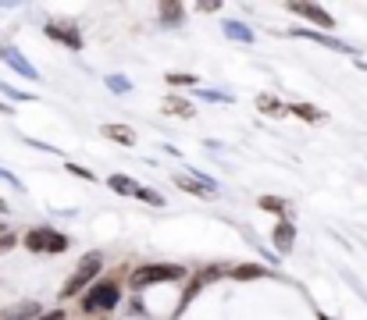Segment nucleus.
<instances>
[{
    "mask_svg": "<svg viewBox=\"0 0 367 320\" xmlns=\"http://www.w3.org/2000/svg\"><path fill=\"white\" fill-rule=\"evenodd\" d=\"M203 100H221V104H232V93H218V89H203Z\"/></svg>",
    "mask_w": 367,
    "mask_h": 320,
    "instance_id": "obj_26",
    "label": "nucleus"
},
{
    "mask_svg": "<svg viewBox=\"0 0 367 320\" xmlns=\"http://www.w3.org/2000/svg\"><path fill=\"white\" fill-rule=\"evenodd\" d=\"M260 210H271V214H286V203L274 200V196H260Z\"/></svg>",
    "mask_w": 367,
    "mask_h": 320,
    "instance_id": "obj_24",
    "label": "nucleus"
},
{
    "mask_svg": "<svg viewBox=\"0 0 367 320\" xmlns=\"http://www.w3.org/2000/svg\"><path fill=\"white\" fill-rule=\"evenodd\" d=\"M0 61H4V64H11V68H15L22 79H33V82L40 79V72H36L33 64H29V61H25L18 50H11V47H0Z\"/></svg>",
    "mask_w": 367,
    "mask_h": 320,
    "instance_id": "obj_10",
    "label": "nucleus"
},
{
    "mask_svg": "<svg viewBox=\"0 0 367 320\" xmlns=\"http://www.w3.org/2000/svg\"><path fill=\"white\" fill-rule=\"evenodd\" d=\"M178 278H186V267H178V264H143V267L132 271L129 285H132V292H143V288H150V285L178 281Z\"/></svg>",
    "mask_w": 367,
    "mask_h": 320,
    "instance_id": "obj_2",
    "label": "nucleus"
},
{
    "mask_svg": "<svg viewBox=\"0 0 367 320\" xmlns=\"http://www.w3.org/2000/svg\"><path fill=\"white\" fill-rule=\"evenodd\" d=\"M161 107H164V114H175V118H193V114H196L193 104H189V100H182V96H168Z\"/></svg>",
    "mask_w": 367,
    "mask_h": 320,
    "instance_id": "obj_15",
    "label": "nucleus"
},
{
    "mask_svg": "<svg viewBox=\"0 0 367 320\" xmlns=\"http://www.w3.org/2000/svg\"><path fill=\"white\" fill-rule=\"evenodd\" d=\"M8 210H11V207H8V203H4V200H0V214H8Z\"/></svg>",
    "mask_w": 367,
    "mask_h": 320,
    "instance_id": "obj_33",
    "label": "nucleus"
},
{
    "mask_svg": "<svg viewBox=\"0 0 367 320\" xmlns=\"http://www.w3.org/2000/svg\"><path fill=\"white\" fill-rule=\"evenodd\" d=\"M0 93H8L11 100H18V104H25V100H33L29 93H22V89H15V86H8V82H0Z\"/></svg>",
    "mask_w": 367,
    "mask_h": 320,
    "instance_id": "obj_25",
    "label": "nucleus"
},
{
    "mask_svg": "<svg viewBox=\"0 0 367 320\" xmlns=\"http://www.w3.org/2000/svg\"><path fill=\"white\" fill-rule=\"evenodd\" d=\"M36 320H65V317H61V310H50V313H40Z\"/></svg>",
    "mask_w": 367,
    "mask_h": 320,
    "instance_id": "obj_30",
    "label": "nucleus"
},
{
    "mask_svg": "<svg viewBox=\"0 0 367 320\" xmlns=\"http://www.w3.org/2000/svg\"><path fill=\"white\" fill-rule=\"evenodd\" d=\"M136 200H143V203H150V207H164V196H161V192L157 189H136Z\"/></svg>",
    "mask_w": 367,
    "mask_h": 320,
    "instance_id": "obj_21",
    "label": "nucleus"
},
{
    "mask_svg": "<svg viewBox=\"0 0 367 320\" xmlns=\"http://www.w3.org/2000/svg\"><path fill=\"white\" fill-rule=\"evenodd\" d=\"M164 82H168V86H175V89H182V86H196L200 79H196V75H182V72H171V75H164Z\"/></svg>",
    "mask_w": 367,
    "mask_h": 320,
    "instance_id": "obj_23",
    "label": "nucleus"
},
{
    "mask_svg": "<svg viewBox=\"0 0 367 320\" xmlns=\"http://www.w3.org/2000/svg\"><path fill=\"white\" fill-rule=\"evenodd\" d=\"M257 111H260L264 118H282V114H286V104L279 100V96H271V93H260V96H257Z\"/></svg>",
    "mask_w": 367,
    "mask_h": 320,
    "instance_id": "obj_14",
    "label": "nucleus"
},
{
    "mask_svg": "<svg viewBox=\"0 0 367 320\" xmlns=\"http://www.w3.org/2000/svg\"><path fill=\"white\" fill-rule=\"evenodd\" d=\"M221 4H196V11H203V15H210V11H218Z\"/></svg>",
    "mask_w": 367,
    "mask_h": 320,
    "instance_id": "obj_31",
    "label": "nucleus"
},
{
    "mask_svg": "<svg viewBox=\"0 0 367 320\" xmlns=\"http://www.w3.org/2000/svg\"><path fill=\"white\" fill-rule=\"evenodd\" d=\"M43 36L65 43L68 50H82V32H79L72 22H47V25H43Z\"/></svg>",
    "mask_w": 367,
    "mask_h": 320,
    "instance_id": "obj_6",
    "label": "nucleus"
},
{
    "mask_svg": "<svg viewBox=\"0 0 367 320\" xmlns=\"http://www.w3.org/2000/svg\"><path fill=\"white\" fill-rule=\"evenodd\" d=\"M289 11L299 15V18H307V22H314L318 29H335V18L325 8H318V4H289Z\"/></svg>",
    "mask_w": 367,
    "mask_h": 320,
    "instance_id": "obj_7",
    "label": "nucleus"
},
{
    "mask_svg": "<svg viewBox=\"0 0 367 320\" xmlns=\"http://www.w3.org/2000/svg\"><path fill=\"white\" fill-rule=\"evenodd\" d=\"M318 320H331V317H328V313H318Z\"/></svg>",
    "mask_w": 367,
    "mask_h": 320,
    "instance_id": "obj_34",
    "label": "nucleus"
},
{
    "mask_svg": "<svg viewBox=\"0 0 367 320\" xmlns=\"http://www.w3.org/2000/svg\"><path fill=\"white\" fill-rule=\"evenodd\" d=\"M0 114H15V111H11L8 104H0Z\"/></svg>",
    "mask_w": 367,
    "mask_h": 320,
    "instance_id": "obj_32",
    "label": "nucleus"
},
{
    "mask_svg": "<svg viewBox=\"0 0 367 320\" xmlns=\"http://www.w3.org/2000/svg\"><path fill=\"white\" fill-rule=\"evenodd\" d=\"M22 242H25L29 253H50V256H57V253L68 249V235H61V232H54V228H33V232H25Z\"/></svg>",
    "mask_w": 367,
    "mask_h": 320,
    "instance_id": "obj_4",
    "label": "nucleus"
},
{
    "mask_svg": "<svg viewBox=\"0 0 367 320\" xmlns=\"http://www.w3.org/2000/svg\"><path fill=\"white\" fill-rule=\"evenodd\" d=\"M271 242H274V249H279V253H292V246H296V224L282 217L271 228Z\"/></svg>",
    "mask_w": 367,
    "mask_h": 320,
    "instance_id": "obj_8",
    "label": "nucleus"
},
{
    "mask_svg": "<svg viewBox=\"0 0 367 320\" xmlns=\"http://www.w3.org/2000/svg\"><path fill=\"white\" fill-rule=\"evenodd\" d=\"M232 278H235V281H250V278H271V271H267V267H260V264H242V267H232Z\"/></svg>",
    "mask_w": 367,
    "mask_h": 320,
    "instance_id": "obj_18",
    "label": "nucleus"
},
{
    "mask_svg": "<svg viewBox=\"0 0 367 320\" xmlns=\"http://www.w3.org/2000/svg\"><path fill=\"white\" fill-rule=\"evenodd\" d=\"M0 182H8V185H15V189H22V182H18V175H11V171H4V168H0Z\"/></svg>",
    "mask_w": 367,
    "mask_h": 320,
    "instance_id": "obj_29",
    "label": "nucleus"
},
{
    "mask_svg": "<svg viewBox=\"0 0 367 320\" xmlns=\"http://www.w3.org/2000/svg\"><path fill=\"white\" fill-rule=\"evenodd\" d=\"M292 36H303V40H314V43H321V47L335 50V54H346V57H357V50H353L350 43H339V40H331V36H325V32H311V29H292Z\"/></svg>",
    "mask_w": 367,
    "mask_h": 320,
    "instance_id": "obj_9",
    "label": "nucleus"
},
{
    "mask_svg": "<svg viewBox=\"0 0 367 320\" xmlns=\"http://www.w3.org/2000/svg\"><path fill=\"white\" fill-rule=\"evenodd\" d=\"M286 114H292L299 121H321L325 118V111H318L314 104H292V107H286Z\"/></svg>",
    "mask_w": 367,
    "mask_h": 320,
    "instance_id": "obj_17",
    "label": "nucleus"
},
{
    "mask_svg": "<svg viewBox=\"0 0 367 320\" xmlns=\"http://www.w3.org/2000/svg\"><path fill=\"white\" fill-rule=\"evenodd\" d=\"M100 132H104V139H114L118 146H132V143H136V132H132V128H129V125H118V121H114V125H104Z\"/></svg>",
    "mask_w": 367,
    "mask_h": 320,
    "instance_id": "obj_13",
    "label": "nucleus"
},
{
    "mask_svg": "<svg viewBox=\"0 0 367 320\" xmlns=\"http://www.w3.org/2000/svg\"><path fill=\"white\" fill-rule=\"evenodd\" d=\"M107 185L118 192V196H136V189H139V185H136V178H129V175H111V178H107Z\"/></svg>",
    "mask_w": 367,
    "mask_h": 320,
    "instance_id": "obj_16",
    "label": "nucleus"
},
{
    "mask_svg": "<svg viewBox=\"0 0 367 320\" xmlns=\"http://www.w3.org/2000/svg\"><path fill=\"white\" fill-rule=\"evenodd\" d=\"M40 310H43L40 303L25 299V303H15V306H8V310H0V320H36Z\"/></svg>",
    "mask_w": 367,
    "mask_h": 320,
    "instance_id": "obj_11",
    "label": "nucleus"
},
{
    "mask_svg": "<svg viewBox=\"0 0 367 320\" xmlns=\"http://www.w3.org/2000/svg\"><path fill=\"white\" fill-rule=\"evenodd\" d=\"M15 242H18V239H15L11 232H4V235H0V256H4V253H11V249H15Z\"/></svg>",
    "mask_w": 367,
    "mask_h": 320,
    "instance_id": "obj_27",
    "label": "nucleus"
},
{
    "mask_svg": "<svg viewBox=\"0 0 367 320\" xmlns=\"http://www.w3.org/2000/svg\"><path fill=\"white\" fill-rule=\"evenodd\" d=\"M221 274H225L221 267H207V271H200V274L193 278V285L186 288V296H182V310L189 306V299H196V292H200V288H207V285H210L214 278H221Z\"/></svg>",
    "mask_w": 367,
    "mask_h": 320,
    "instance_id": "obj_12",
    "label": "nucleus"
},
{
    "mask_svg": "<svg viewBox=\"0 0 367 320\" xmlns=\"http://www.w3.org/2000/svg\"><path fill=\"white\" fill-rule=\"evenodd\" d=\"M0 235H4V224H0Z\"/></svg>",
    "mask_w": 367,
    "mask_h": 320,
    "instance_id": "obj_35",
    "label": "nucleus"
},
{
    "mask_svg": "<svg viewBox=\"0 0 367 320\" xmlns=\"http://www.w3.org/2000/svg\"><path fill=\"white\" fill-rule=\"evenodd\" d=\"M68 175H79V178H86V182H93V171H86V168H79V164H68Z\"/></svg>",
    "mask_w": 367,
    "mask_h": 320,
    "instance_id": "obj_28",
    "label": "nucleus"
},
{
    "mask_svg": "<svg viewBox=\"0 0 367 320\" xmlns=\"http://www.w3.org/2000/svg\"><path fill=\"white\" fill-rule=\"evenodd\" d=\"M175 185L178 189H186L189 192V196H200V200H214V196H218V185H214L207 175H196V171H178L175 175Z\"/></svg>",
    "mask_w": 367,
    "mask_h": 320,
    "instance_id": "obj_5",
    "label": "nucleus"
},
{
    "mask_svg": "<svg viewBox=\"0 0 367 320\" xmlns=\"http://www.w3.org/2000/svg\"><path fill=\"white\" fill-rule=\"evenodd\" d=\"M104 82H107V89H111V93H118V96H125V93L132 89V82H129L125 75H107Z\"/></svg>",
    "mask_w": 367,
    "mask_h": 320,
    "instance_id": "obj_22",
    "label": "nucleus"
},
{
    "mask_svg": "<svg viewBox=\"0 0 367 320\" xmlns=\"http://www.w3.org/2000/svg\"><path fill=\"white\" fill-rule=\"evenodd\" d=\"M221 29H225V36H228V40H235V43H253V32H250L247 25H242V22H225Z\"/></svg>",
    "mask_w": 367,
    "mask_h": 320,
    "instance_id": "obj_19",
    "label": "nucleus"
},
{
    "mask_svg": "<svg viewBox=\"0 0 367 320\" xmlns=\"http://www.w3.org/2000/svg\"><path fill=\"white\" fill-rule=\"evenodd\" d=\"M118 296H121L118 281H93V288H89L86 299H82V310L86 313H107V310L118 306Z\"/></svg>",
    "mask_w": 367,
    "mask_h": 320,
    "instance_id": "obj_3",
    "label": "nucleus"
},
{
    "mask_svg": "<svg viewBox=\"0 0 367 320\" xmlns=\"http://www.w3.org/2000/svg\"><path fill=\"white\" fill-rule=\"evenodd\" d=\"M161 22L164 25H178L182 22V15H186V8H182V4H175V0H168V4H161Z\"/></svg>",
    "mask_w": 367,
    "mask_h": 320,
    "instance_id": "obj_20",
    "label": "nucleus"
},
{
    "mask_svg": "<svg viewBox=\"0 0 367 320\" xmlns=\"http://www.w3.org/2000/svg\"><path fill=\"white\" fill-rule=\"evenodd\" d=\"M100 267H104V253H86L82 260H79V267L68 274V281L61 285V299H72V296L82 292L86 285H93L97 274H100Z\"/></svg>",
    "mask_w": 367,
    "mask_h": 320,
    "instance_id": "obj_1",
    "label": "nucleus"
}]
</instances>
